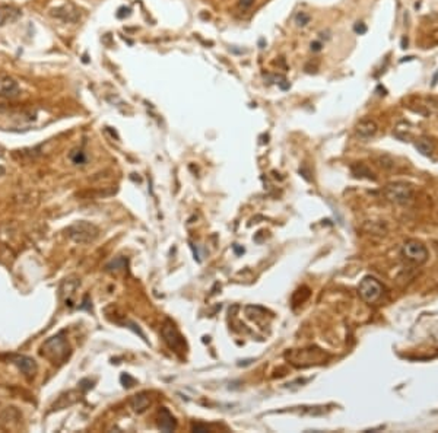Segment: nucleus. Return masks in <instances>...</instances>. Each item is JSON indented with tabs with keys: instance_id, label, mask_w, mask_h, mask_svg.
Masks as SVG:
<instances>
[{
	"instance_id": "aec40b11",
	"label": "nucleus",
	"mask_w": 438,
	"mask_h": 433,
	"mask_svg": "<svg viewBox=\"0 0 438 433\" xmlns=\"http://www.w3.org/2000/svg\"><path fill=\"white\" fill-rule=\"evenodd\" d=\"M256 0H238V7L241 10H247L254 4Z\"/></svg>"
},
{
	"instance_id": "1a4fd4ad",
	"label": "nucleus",
	"mask_w": 438,
	"mask_h": 433,
	"mask_svg": "<svg viewBox=\"0 0 438 433\" xmlns=\"http://www.w3.org/2000/svg\"><path fill=\"white\" fill-rule=\"evenodd\" d=\"M13 363H15V365L21 369V372H22L25 376H28V378H31V376H34V375L37 373L38 366H37L35 360L31 359V357H28V356H16V357L13 359Z\"/></svg>"
},
{
	"instance_id": "bb28decb",
	"label": "nucleus",
	"mask_w": 438,
	"mask_h": 433,
	"mask_svg": "<svg viewBox=\"0 0 438 433\" xmlns=\"http://www.w3.org/2000/svg\"><path fill=\"white\" fill-rule=\"evenodd\" d=\"M413 59H415L413 56H409V57H403V59H402L400 62L403 63V62H409V60H413Z\"/></svg>"
},
{
	"instance_id": "9b49d317",
	"label": "nucleus",
	"mask_w": 438,
	"mask_h": 433,
	"mask_svg": "<svg viewBox=\"0 0 438 433\" xmlns=\"http://www.w3.org/2000/svg\"><path fill=\"white\" fill-rule=\"evenodd\" d=\"M158 428L162 432H172L177 428V422H175L174 416L165 407H162L158 413Z\"/></svg>"
},
{
	"instance_id": "4468645a",
	"label": "nucleus",
	"mask_w": 438,
	"mask_h": 433,
	"mask_svg": "<svg viewBox=\"0 0 438 433\" xmlns=\"http://www.w3.org/2000/svg\"><path fill=\"white\" fill-rule=\"evenodd\" d=\"M53 16L60 18V19L67 21V22H76L79 19V13L76 10H72L70 7H59V9H54L53 10Z\"/></svg>"
},
{
	"instance_id": "f3484780",
	"label": "nucleus",
	"mask_w": 438,
	"mask_h": 433,
	"mask_svg": "<svg viewBox=\"0 0 438 433\" xmlns=\"http://www.w3.org/2000/svg\"><path fill=\"white\" fill-rule=\"evenodd\" d=\"M310 21H311V18H310V15H308V13H305V12H298V13L295 15V18H294V22H295V25H297V27H300V28H304V27H307V25L310 24Z\"/></svg>"
},
{
	"instance_id": "a878e982",
	"label": "nucleus",
	"mask_w": 438,
	"mask_h": 433,
	"mask_svg": "<svg viewBox=\"0 0 438 433\" xmlns=\"http://www.w3.org/2000/svg\"><path fill=\"white\" fill-rule=\"evenodd\" d=\"M437 83H438V70H437V73L434 75V78H433V86H436Z\"/></svg>"
},
{
	"instance_id": "6e6552de",
	"label": "nucleus",
	"mask_w": 438,
	"mask_h": 433,
	"mask_svg": "<svg viewBox=\"0 0 438 433\" xmlns=\"http://www.w3.org/2000/svg\"><path fill=\"white\" fill-rule=\"evenodd\" d=\"M21 95V88L18 82L9 76L0 78V98L3 99H15Z\"/></svg>"
},
{
	"instance_id": "20e7f679",
	"label": "nucleus",
	"mask_w": 438,
	"mask_h": 433,
	"mask_svg": "<svg viewBox=\"0 0 438 433\" xmlns=\"http://www.w3.org/2000/svg\"><path fill=\"white\" fill-rule=\"evenodd\" d=\"M402 255L413 264H422L428 260V249L422 242L409 239L402 247Z\"/></svg>"
},
{
	"instance_id": "423d86ee",
	"label": "nucleus",
	"mask_w": 438,
	"mask_h": 433,
	"mask_svg": "<svg viewBox=\"0 0 438 433\" xmlns=\"http://www.w3.org/2000/svg\"><path fill=\"white\" fill-rule=\"evenodd\" d=\"M161 334L164 337V341L167 343V346L175 352H183L186 349V341L183 339V336L180 334V331L177 330V327L169 321L167 319L162 325V330H161Z\"/></svg>"
},
{
	"instance_id": "4be33fe9",
	"label": "nucleus",
	"mask_w": 438,
	"mask_h": 433,
	"mask_svg": "<svg viewBox=\"0 0 438 433\" xmlns=\"http://www.w3.org/2000/svg\"><path fill=\"white\" fill-rule=\"evenodd\" d=\"M192 431L193 432H209V428L206 425H193Z\"/></svg>"
},
{
	"instance_id": "412c9836",
	"label": "nucleus",
	"mask_w": 438,
	"mask_h": 433,
	"mask_svg": "<svg viewBox=\"0 0 438 433\" xmlns=\"http://www.w3.org/2000/svg\"><path fill=\"white\" fill-rule=\"evenodd\" d=\"M278 85L279 88L282 89V91H288L289 88H291V85H289V82L286 80L285 78H278Z\"/></svg>"
},
{
	"instance_id": "0eeeda50",
	"label": "nucleus",
	"mask_w": 438,
	"mask_h": 433,
	"mask_svg": "<svg viewBox=\"0 0 438 433\" xmlns=\"http://www.w3.org/2000/svg\"><path fill=\"white\" fill-rule=\"evenodd\" d=\"M67 232H69V236L78 244L92 242L98 236V229L92 223H88V222H83V220L72 225Z\"/></svg>"
},
{
	"instance_id": "f03ea898",
	"label": "nucleus",
	"mask_w": 438,
	"mask_h": 433,
	"mask_svg": "<svg viewBox=\"0 0 438 433\" xmlns=\"http://www.w3.org/2000/svg\"><path fill=\"white\" fill-rule=\"evenodd\" d=\"M286 360L297 368H308L313 365H323L327 360V354L317 347L310 349H300V350H289L285 353Z\"/></svg>"
},
{
	"instance_id": "393cba45",
	"label": "nucleus",
	"mask_w": 438,
	"mask_h": 433,
	"mask_svg": "<svg viewBox=\"0 0 438 433\" xmlns=\"http://www.w3.org/2000/svg\"><path fill=\"white\" fill-rule=\"evenodd\" d=\"M407 44H409L407 38H406V37H402V41H400V48H403V50H404V48H407Z\"/></svg>"
},
{
	"instance_id": "f8f14e48",
	"label": "nucleus",
	"mask_w": 438,
	"mask_h": 433,
	"mask_svg": "<svg viewBox=\"0 0 438 433\" xmlns=\"http://www.w3.org/2000/svg\"><path fill=\"white\" fill-rule=\"evenodd\" d=\"M21 16V10L15 6L9 4H1L0 6V27H4L7 24H12L18 21Z\"/></svg>"
},
{
	"instance_id": "a211bd4d",
	"label": "nucleus",
	"mask_w": 438,
	"mask_h": 433,
	"mask_svg": "<svg viewBox=\"0 0 438 433\" xmlns=\"http://www.w3.org/2000/svg\"><path fill=\"white\" fill-rule=\"evenodd\" d=\"M70 159H72L73 163H76V165H83V163L86 162V156H85V154H83L82 151H73V152L70 154Z\"/></svg>"
},
{
	"instance_id": "2eb2a0df",
	"label": "nucleus",
	"mask_w": 438,
	"mask_h": 433,
	"mask_svg": "<svg viewBox=\"0 0 438 433\" xmlns=\"http://www.w3.org/2000/svg\"><path fill=\"white\" fill-rule=\"evenodd\" d=\"M352 174L357 177V178H368V180H375V177H374V174L370 171V168H367L364 163H355V165H352Z\"/></svg>"
},
{
	"instance_id": "cd10ccee",
	"label": "nucleus",
	"mask_w": 438,
	"mask_h": 433,
	"mask_svg": "<svg viewBox=\"0 0 438 433\" xmlns=\"http://www.w3.org/2000/svg\"><path fill=\"white\" fill-rule=\"evenodd\" d=\"M3 174H4V169H3V168L0 166V175H3Z\"/></svg>"
},
{
	"instance_id": "dca6fc26",
	"label": "nucleus",
	"mask_w": 438,
	"mask_h": 433,
	"mask_svg": "<svg viewBox=\"0 0 438 433\" xmlns=\"http://www.w3.org/2000/svg\"><path fill=\"white\" fill-rule=\"evenodd\" d=\"M415 146H416L418 152H421L424 156H430V155H433V151H434L433 143L428 142L427 139H419V140L415 143Z\"/></svg>"
},
{
	"instance_id": "6ab92c4d",
	"label": "nucleus",
	"mask_w": 438,
	"mask_h": 433,
	"mask_svg": "<svg viewBox=\"0 0 438 433\" xmlns=\"http://www.w3.org/2000/svg\"><path fill=\"white\" fill-rule=\"evenodd\" d=\"M354 31H355L358 35H364V34L367 32V25H365L364 22H357V24L354 25Z\"/></svg>"
},
{
	"instance_id": "f257e3e1",
	"label": "nucleus",
	"mask_w": 438,
	"mask_h": 433,
	"mask_svg": "<svg viewBox=\"0 0 438 433\" xmlns=\"http://www.w3.org/2000/svg\"><path fill=\"white\" fill-rule=\"evenodd\" d=\"M41 354L45 359H48L51 363L60 365L69 357L70 347H69V343L65 339V336L57 334V336H53V337H50L48 340L44 341V344L41 347Z\"/></svg>"
},
{
	"instance_id": "7ed1b4c3",
	"label": "nucleus",
	"mask_w": 438,
	"mask_h": 433,
	"mask_svg": "<svg viewBox=\"0 0 438 433\" xmlns=\"http://www.w3.org/2000/svg\"><path fill=\"white\" fill-rule=\"evenodd\" d=\"M358 293L364 302L374 304V302H377L381 298V295H383V286H381V283L375 277L365 276L361 280V283H359Z\"/></svg>"
},
{
	"instance_id": "9d476101",
	"label": "nucleus",
	"mask_w": 438,
	"mask_h": 433,
	"mask_svg": "<svg viewBox=\"0 0 438 433\" xmlns=\"http://www.w3.org/2000/svg\"><path fill=\"white\" fill-rule=\"evenodd\" d=\"M378 125L371 118H362L357 124V134L361 139H371L377 134Z\"/></svg>"
},
{
	"instance_id": "ddd939ff",
	"label": "nucleus",
	"mask_w": 438,
	"mask_h": 433,
	"mask_svg": "<svg viewBox=\"0 0 438 433\" xmlns=\"http://www.w3.org/2000/svg\"><path fill=\"white\" fill-rule=\"evenodd\" d=\"M149 397L146 395L145 393L142 394H137V395H135L132 400H130V407L133 408V411L135 413H137V414H142V413H145L146 411V408L149 407Z\"/></svg>"
},
{
	"instance_id": "5701e85b",
	"label": "nucleus",
	"mask_w": 438,
	"mask_h": 433,
	"mask_svg": "<svg viewBox=\"0 0 438 433\" xmlns=\"http://www.w3.org/2000/svg\"><path fill=\"white\" fill-rule=\"evenodd\" d=\"M130 15V9L129 7H120L119 13H117V18H124V16H129Z\"/></svg>"
},
{
	"instance_id": "b1692460",
	"label": "nucleus",
	"mask_w": 438,
	"mask_h": 433,
	"mask_svg": "<svg viewBox=\"0 0 438 433\" xmlns=\"http://www.w3.org/2000/svg\"><path fill=\"white\" fill-rule=\"evenodd\" d=\"M310 47H311V51L317 53V51H320V50L323 48V44H321L320 41H314V42H311V45H310Z\"/></svg>"
},
{
	"instance_id": "39448f33",
	"label": "nucleus",
	"mask_w": 438,
	"mask_h": 433,
	"mask_svg": "<svg viewBox=\"0 0 438 433\" xmlns=\"http://www.w3.org/2000/svg\"><path fill=\"white\" fill-rule=\"evenodd\" d=\"M384 196L389 201L396 204H406L410 201L413 196V191L409 184L406 183H392L387 184L384 188Z\"/></svg>"
}]
</instances>
